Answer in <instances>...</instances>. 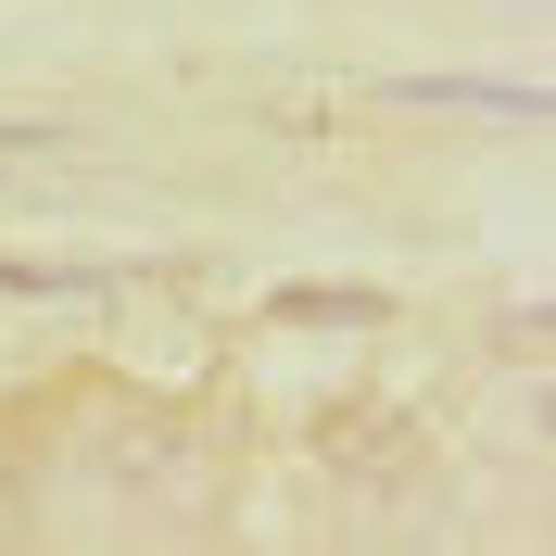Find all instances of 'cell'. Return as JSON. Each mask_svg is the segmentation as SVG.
<instances>
[{
    "instance_id": "obj_1",
    "label": "cell",
    "mask_w": 556,
    "mask_h": 556,
    "mask_svg": "<svg viewBox=\"0 0 556 556\" xmlns=\"http://www.w3.org/2000/svg\"><path fill=\"white\" fill-rule=\"evenodd\" d=\"M89 481H102L114 506H177V493H190V443H177L165 417H102V430H89Z\"/></svg>"
},
{
    "instance_id": "obj_2",
    "label": "cell",
    "mask_w": 556,
    "mask_h": 556,
    "mask_svg": "<svg viewBox=\"0 0 556 556\" xmlns=\"http://www.w3.org/2000/svg\"><path fill=\"white\" fill-rule=\"evenodd\" d=\"M26 165L89 177V165H102V139H89V127H64V114H51V127H0V177H26Z\"/></svg>"
},
{
    "instance_id": "obj_3",
    "label": "cell",
    "mask_w": 556,
    "mask_h": 556,
    "mask_svg": "<svg viewBox=\"0 0 556 556\" xmlns=\"http://www.w3.org/2000/svg\"><path fill=\"white\" fill-rule=\"evenodd\" d=\"M278 316H304V329H367V316H392L380 291H278Z\"/></svg>"
}]
</instances>
